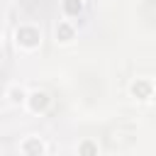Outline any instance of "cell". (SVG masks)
Returning <instances> with one entry per match:
<instances>
[{"label": "cell", "instance_id": "obj_1", "mask_svg": "<svg viewBox=\"0 0 156 156\" xmlns=\"http://www.w3.org/2000/svg\"><path fill=\"white\" fill-rule=\"evenodd\" d=\"M15 44L22 49V51H34L39 44H41V32L34 27V24H20L15 29Z\"/></svg>", "mask_w": 156, "mask_h": 156}, {"label": "cell", "instance_id": "obj_2", "mask_svg": "<svg viewBox=\"0 0 156 156\" xmlns=\"http://www.w3.org/2000/svg\"><path fill=\"white\" fill-rule=\"evenodd\" d=\"M24 105H27L32 112H46V107L51 105V98H49L44 90H34V93H29V95H27Z\"/></svg>", "mask_w": 156, "mask_h": 156}, {"label": "cell", "instance_id": "obj_3", "mask_svg": "<svg viewBox=\"0 0 156 156\" xmlns=\"http://www.w3.org/2000/svg\"><path fill=\"white\" fill-rule=\"evenodd\" d=\"M132 95L136 98V100H151L154 98V85H151V80H144V78H136L134 83H132Z\"/></svg>", "mask_w": 156, "mask_h": 156}, {"label": "cell", "instance_id": "obj_4", "mask_svg": "<svg viewBox=\"0 0 156 156\" xmlns=\"http://www.w3.org/2000/svg\"><path fill=\"white\" fill-rule=\"evenodd\" d=\"M73 37H76V29H73V24H71L68 20H61V22L56 24V41H61V44H68V41H73Z\"/></svg>", "mask_w": 156, "mask_h": 156}, {"label": "cell", "instance_id": "obj_5", "mask_svg": "<svg viewBox=\"0 0 156 156\" xmlns=\"http://www.w3.org/2000/svg\"><path fill=\"white\" fill-rule=\"evenodd\" d=\"M27 95H29V93H27L22 85H17V83H15V85H10V88H7V93H5V98H7L12 105H24Z\"/></svg>", "mask_w": 156, "mask_h": 156}, {"label": "cell", "instance_id": "obj_6", "mask_svg": "<svg viewBox=\"0 0 156 156\" xmlns=\"http://www.w3.org/2000/svg\"><path fill=\"white\" fill-rule=\"evenodd\" d=\"M20 151H24V154H41V151H46V146L41 144L39 136H27V141L20 144Z\"/></svg>", "mask_w": 156, "mask_h": 156}, {"label": "cell", "instance_id": "obj_7", "mask_svg": "<svg viewBox=\"0 0 156 156\" xmlns=\"http://www.w3.org/2000/svg\"><path fill=\"white\" fill-rule=\"evenodd\" d=\"M80 7H83V2H80V0H63V15H66V17L78 15V12H80Z\"/></svg>", "mask_w": 156, "mask_h": 156}, {"label": "cell", "instance_id": "obj_8", "mask_svg": "<svg viewBox=\"0 0 156 156\" xmlns=\"http://www.w3.org/2000/svg\"><path fill=\"white\" fill-rule=\"evenodd\" d=\"M78 151H80V154H98L100 146H98L95 141H83V144H78Z\"/></svg>", "mask_w": 156, "mask_h": 156}, {"label": "cell", "instance_id": "obj_9", "mask_svg": "<svg viewBox=\"0 0 156 156\" xmlns=\"http://www.w3.org/2000/svg\"><path fill=\"white\" fill-rule=\"evenodd\" d=\"M0 46H2V34H0Z\"/></svg>", "mask_w": 156, "mask_h": 156}]
</instances>
